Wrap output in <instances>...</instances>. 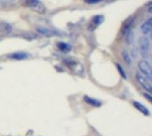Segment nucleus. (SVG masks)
<instances>
[{
    "mask_svg": "<svg viewBox=\"0 0 152 136\" xmlns=\"http://www.w3.org/2000/svg\"><path fill=\"white\" fill-rule=\"evenodd\" d=\"M150 40L147 37H142L139 39V47L143 57H147L150 52Z\"/></svg>",
    "mask_w": 152,
    "mask_h": 136,
    "instance_id": "nucleus-1",
    "label": "nucleus"
},
{
    "mask_svg": "<svg viewBox=\"0 0 152 136\" xmlns=\"http://www.w3.org/2000/svg\"><path fill=\"white\" fill-rule=\"evenodd\" d=\"M138 67H139L140 71H141V72L145 76V77H147L148 78L151 79V77H152L151 66V64H150L147 61H145V60H142V61H139V63H138Z\"/></svg>",
    "mask_w": 152,
    "mask_h": 136,
    "instance_id": "nucleus-2",
    "label": "nucleus"
},
{
    "mask_svg": "<svg viewBox=\"0 0 152 136\" xmlns=\"http://www.w3.org/2000/svg\"><path fill=\"white\" fill-rule=\"evenodd\" d=\"M136 79L138 81V83L145 89L147 90L149 93H151L152 86H151V79L148 78L147 77H145L144 75L142 74H137L136 75Z\"/></svg>",
    "mask_w": 152,
    "mask_h": 136,
    "instance_id": "nucleus-3",
    "label": "nucleus"
},
{
    "mask_svg": "<svg viewBox=\"0 0 152 136\" xmlns=\"http://www.w3.org/2000/svg\"><path fill=\"white\" fill-rule=\"evenodd\" d=\"M103 20V16H102V15H97V16H94V18H93V20H91V22H90V24H89V26H88V29L89 30H91V31H93V30H94L101 23H102V21Z\"/></svg>",
    "mask_w": 152,
    "mask_h": 136,
    "instance_id": "nucleus-4",
    "label": "nucleus"
},
{
    "mask_svg": "<svg viewBox=\"0 0 152 136\" xmlns=\"http://www.w3.org/2000/svg\"><path fill=\"white\" fill-rule=\"evenodd\" d=\"M152 29V20L151 19H149L147 21H145L142 27H141V29L142 31V33L144 34H150L151 31Z\"/></svg>",
    "mask_w": 152,
    "mask_h": 136,
    "instance_id": "nucleus-5",
    "label": "nucleus"
},
{
    "mask_svg": "<svg viewBox=\"0 0 152 136\" xmlns=\"http://www.w3.org/2000/svg\"><path fill=\"white\" fill-rule=\"evenodd\" d=\"M37 30L38 33H40V34H42L44 36H46V37H52V36L56 34L54 31H53V30H51L49 29H46V28H43V27H38L37 29Z\"/></svg>",
    "mask_w": 152,
    "mask_h": 136,
    "instance_id": "nucleus-6",
    "label": "nucleus"
},
{
    "mask_svg": "<svg viewBox=\"0 0 152 136\" xmlns=\"http://www.w3.org/2000/svg\"><path fill=\"white\" fill-rule=\"evenodd\" d=\"M12 31V26L6 22H0V33L8 34Z\"/></svg>",
    "mask_w": 152,
    "mask_h": 136,
    "instance_id": "nucleus-7",
    "label": "nucleus"
},
{
    "mask_svg": "<svg viewBox=\"0 0 152 136\" xmlns=\"http://www.w3.org/2000/svg\"><path fill=\"white\" fill-rule=\"evenodd\" d=\"M9 57H10L11 59H12V60L21 61V60L26 59V58L28 57V54H27V53H21V52H20V53H12V54H11Z\"/></svg>",
    "mask_w": 152,
    "mask_h": 136,
    "instance_id": "nucleus-8",
    "label": "nucleus"
},
{
    "mask_svg": "<svg viewBox=\"0 0 152 136\" xmlns=\"http://www.w3.org/2000/svg\"><path fill=\"white\" fill-rule=\"evenodd\" d=\"M134 107H135L139 111H141L142 113H143L144 115H149V114H150V112H149L148 109H147L145 106H143L142 104H141L140 102H134Z\"/></svg>",
    "mask_w": 152,
    "mask_h": 136,
    "instance_id": "nucleus-9",
    "label": "nucleus"
},
{
    "mask_svg": "<svg viewBox=\"0 0 152 136\" xmlns=\"http://www.w3.org/2000/svg\"><path fill=\"white\" fill-rule=\"evenodd\" d=\"M58 48H59L61 52H63V53H68V52H69V51L71 50V46H70L69 44L64 43V42H60V43H58Z\"/></svg>",
    "mask_w": 152,
    "mask_h": 136,
    "instance_id": "nucleus-10",
    "label": "nucleus"
},
{
    "mask_svg": "<svg viewBox=\"0 0 152 136\" xmlns=\"http://www.w3.org/2000/svg\"><path fill=\"white\" fill-rule=\"evenodd\" d=\"M84 100L86 101V103L88 104H91L93 106H100L102 104V102L100 101H97V100H94L93 98H90V97H87V96H85Z\"/></svg>",
    "mask_w": 152,
    "mask_h": 136,
    "instance_id": "nucleus-11",
    "label": "nucleus"
},
{
    "mask_svg": "<svg viewBox=\"0 0 152 136\" xmlns=\"http://www.w3.org/2000/svg\"><path fill=\"white\" fill-rule=\"evenodd\" d=\"M122 57H123L124 61H125L128 65H129V64H131L132 61H131L130 55H129V53H128V52H127V51H123V52H122Z\"/></svg>",
    "mask_w": 152,
    "mask_h": 136,
    "instance_id": "nucleus-12",
    "label": "nucleus"
},
{
    "mask_svg": "<svg viewBox=\"0 0 152 136\" xmlns=\"http://www.w3.org/2000/svg\"><path fill=\"white\" fill-rule=\"evenodd\" d=\"M134 32H133L132 30H130L129 33H128V35L126 36V41H127L128 44H131V43L134 41Z\"/></svg>",
    "mask_w": 152,
    "mask_h": 136,
    "instance_id": "nucleus-13",
    "label": "nucleus"
},
{
    "mask_svg": "<svg viewBox=\"0 0 152 136\" xmlns=\"http://www.w3.org/2000/svg\"><path fill=\"white\" fill-rule=\"evenodd\" d=\"M117 68H118V71H119V73H120V75L124 78H126V71L124 70V69L122 68V66L120 65V64H117Z\"/></svg>",
    "mask_w": 152,
    "mask_h": 136,
    "instance_id": "nucleus-14",
    "label": "nucleus"
},
{
    "mask_svg": "<svg viewBox=\"0 0 152 136\" xmlns=\"http://www.w3.org/2000/svg\"><path fill=\"white\" fill-rule=\"evenodd\" d=\"M102 0H85V2L86 4H97L99 2H101Z\"/></svg>",
    "mask_w": 152,
    "mask_h": 136,
    "instance_id": "nucleus-15",
    "label": "nucleus"
},
{
    "mask_svg": "<svg viewBox=\"0 0 152 136\" xmlns=\"http://www.w3.org/2000/svg\"><path fill=\"white\" fill-rule=\"evenodd\" d=\"M143 95H144V97H146V98H147V99H148V100H149L150 102L151 101V96L150 94H144Z\"/></svg>",
    "mask_w": 152,
    "mask_h": 136,
    "instance_id": "nucleus-16",
    "label": "nucleus"
}]
</instances>
